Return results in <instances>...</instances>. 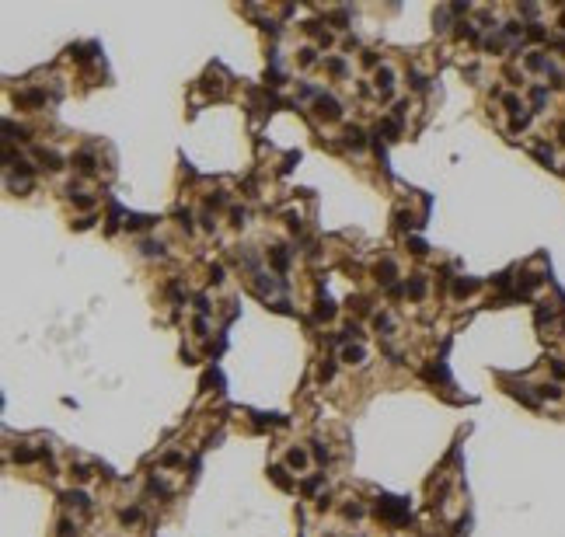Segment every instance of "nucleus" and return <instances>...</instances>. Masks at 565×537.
<instances>
[{"mask_svg": "<svg viewBox=\"0 0 565 537\" xmlns=\"http://www.w3.org/2000/svg\"><path fill=\"white\" fill-rule=\"evenodd\" d=\"M377 516H380V520H387V523H394V527L408 523V499H394V495H384V499L377 502Z\"/></svg>", "mask_w": 565, "mask_h": 537, "instance_id": "nucleus-1", "label": "nucleus"}, {"mask_svg": "<svg viewBox=\"0 0 565 537\" xmlns=\"http://www.w3.org/2000/svg\"><path fill=\"white\" fill-rule=\"evenodd\" d=\"M307 460H311V457H307V450H300V447H290V450H286V464H290L293 471H304V467H307Z\"/></svg>", "mask_w": 565, "mask_h": 537, "instance_id": "nucleus-7", "label": "nucleus"}, {"mask_svg": "<svg viewBox=\"0 0 565 537\" xmlns=\"http://www.w3.org/2000/svg\"><path fill=\"white\" fill-rule=\"evenodd\" d=\"M332 374H335V360H325V363H321V370H318V377H321V381H328Z\"/></svg>", "mask_w": 565, "mask_h": 537, "instance_id": "nucleus-26", "label": "nucleus"}, {"mask_svg": "<svg viewBox=\"0 0 565 537\" xmlns=\"http://www.w3.org/2000/svg\"><path fill=\"white\" fill-rule=\"evenodd\" d=\"M377 279H380V286L394 290V286H398V283H394V279H398V265H394L391 258H384V262L377 265Z\"/></svg>", "mask_w": 565, "mask_h": 537, "instance_id": "nucleus-3", "label": "nucleus"}, {"mask_svg": "<svg viewBox=\"0 0 565 537\" xmlns=\"http://www.w3.org/2000/svg\"><path fill=\"white\" fill-rule=\"evenodd\" d=\"M314 112H318V119H325V122L342 119V105H339L332 94H318V98H314Z\"/></svg>", "mask_w": 565, "mask_h": 537, "instance_id": "nucleus-2", "label": "nucleus"}, {"mask_svg": "<svg viewBox=\"0 0 565 537\" xmlns=\"http://www.w3.org/2000/svg\"><path fill=\"white\" fill-rule=\"evenodd\" d=\"M530 94H534V105H537V108H541V105H544V98H548V91H544V87H534Z\"/></svg>", "mask_w": 565, "mask_h": 537, "instance_id": "nucleus-33", "label": "nucleus"}, {"mask_svg": "<svg viewBox=\"0 0 565 537\" xmlns=\"http://www.w3.org/2000/svg\"><path fill=\"white\" fill-rule=\"evenodd\" d=\"M223 203H227V192H213V196H206V206H210V210L213 206H223Z\"/></svg>", "mask_w": 565, "mask_h": 537, "instance_id": "nucleus-29", "label": "nucleus"}, {"mask_svg": "<svg viewBox=\"0 0 565 537\" xmlns=\"http://www.w3.org/2000/svg\"><path fill=\"white\" fill-rule=\"evenodd\" d=\"M269 258H272V265L282 272V269H286V262H290V251H286L282 244H276V248H269Z\"/></svg>", "mask_w": 565, "mask_h": 537, "instance_id": "nucleus-11", "label": "nucleus"}, {"mask_svg": "<svg viewBox=\"0 0 565 537\" xmlns=\"http://www.w3.org/2000/svg\"><path fill=\"white\" fill-rule=\"evenodd\" d=\"M562 140H565V126H562Z\"/></svg>", "mask_w": 565, "mask_h": 537, "instance_id": "nucleus-44", "label": "nucleus"}, {"mask_svg": "<svg viewBox=\"0 0 565 537\" xmlns=\"http://www.w3.org/2000/svg\"><path fill=\"white\" fill-rule=\"evenodd\" d=\"M346 147H353V150H363V147H366V133H363L359 126H346Z\"/></svg>", "mask_w": 565, "mask_h": 537, "instance_id": "nucleus-6", "label": "nucleus"}, {"mask_svg": "<svg viewBox=\"0 0 565 537\" xmlns=\"http://www.w3.org/2000/svg\"><path fill=\"white\" fill-rule=\"evenodd\" d=\"M311 454H314V460H321V464H325V460H328V447H325V443H314V447H311Z\"/></svg>", "mask_w": 565, "mask_h": 537, "instance_id": "nucleus-30", "label": "nucleus"}, {"mask_svg": "<svg viewBox=\"0 0 565 537\" xmlns=\"http://www.w3.org/2000/svg\"><path fill=\"white\" fill-rule=\"evenodd\" d=\"M335 314H339V307L332 304V300H328V297H325V300H318V304H314V321H332V317H335Z\"/></svg>", "mask_w": 565, "mask_h": 537, "instance_id": "nucleus-5", "label": "nucleus"}, {"mask_svg": "<svg viewBox=\"0 0 565 537\" xmlns=\"http://www.w3.org/2000/svg\"><path fill=\"white\" fill-rule=\"evenodd\" d=\"M73 164L80 174H94V157L91 153H73Z\"/></svg>", "mask_w": 565, "mask_h": 537, "instance_id": "nucleus-10", "label": "nucleus"}, {"mask_svg": "<svg viewBox=\"0 0 565 537\" xmlns=\"http://www.w3.org/2000/svg\"><path fill=\"white\" fill-rule=\"evenodd\" d=\"M14 101H18V105H42V101H46V94H42V91H21Z\"/></svg>", "mask_w": 565, "mask_h": 537, "instance_id": "nucleus-13", "label": "nucleus"}, {"mask_svg": "<svg viewBox=\"0 0 565 537\" xmlns=\"http://www.w3.org/2000/svg\"><path fill=\"white\" fill-rule=\"evenodd\" d=\"M391 87H394V70H391V67H380V70H377V91H380V94H391Z\"/></svg>", "mask_w": 565, "mask_h": 537, "instance_id": "nucleus-8", "label": "nucleus"}, {"mask_svg": "<svg viewBox=\"0 0 565 537\" xmlns=\"http://www.w3.org/2000/svg\"><path fill=\"white\" fill-rule=\"evenodd\" d=\"M286 227H290V230H300V217H297V213H290V217H286Z\"/></svg>", "mask_w": 565, "mask_h": 537, "instance_id": "nucleus-41", "label": "nucleus"}, {"mask_svg": "<svg viewBox=\"0 0 565 537\" xmlns=\"http://www.w3.org/2000/svg\"><path fill=\"white\" fill-rule=\"evenodd\" d=\"M230 224H234V227H241V224H244V210H237V206H234V210H230Z\"/></svg>", "mask_w": 565, "mask_h": 537, "instance_id": "nucleus-34", "label": "nucleus"}, {"mask_svg": "<svg viewBox=\"0 0 565 537\" xmlns=\"http://www.w3.org/2000/svg\"><path fill=\"white\" fill-rule=\"evenodd\" d=\"M450 7H436V14H433V21H436V32H443V28H450Z\"/></svg>", "mask_w": 565, "mask_h": 537, "instance_id": "nucleus-14", "label": "nucleus"}, {"mask_svg": "<svg viewBox=\"0 0 565 537\" xmlns=\"http://www.w3.org/2000/svg\"><path fill=\"white\" fill-rule=\"evenodd\" d=\"M126 227H154V217H143V213H133V217H126Z\"/></svg>", "mask_w": 565, "mask_h": 537, "instance_id": "nucleus-16", "label": "nucleus"}, {"mask_svg": "<svg viewBox=\"0 0 565 537\" xmlns=\"http://www.w3.org/2000/svg\"><path fill=\"white\" fill-rule=\"evenodd\" d=\"M405 293L419 300V297H422V293H426V279H422V276H412V279L405 283Z\"/></svg>", "mask_w": 565, "mask_h": 537, "instance_id": "nucleus-12", "label": "nucleus"}, {"mask_svg": "<svg viewBox=\"0 0 565 537\" xmlns=\"http://www.w3.org/2000/svg\"><path fill=\"white\" fill-rule=\"evenodd\" d=\"M502 105H506V112H513V115H523V112H520V108H523V101H520L516 94H506V98H502Z\"/></svg>", "mask_w": 565, "mask_h": 537, "instance_id": "nucleus-20", "label": "nucleus"}, {"mask_svg": "<svg viewBox=\"0 0 565 537\" xmlns=\"http://www.w3.org/2000/svg\"><path fill=\"white\" fill-rule=\"evenodd\" d=\"M527 39H534V42H541V39H548V32L541 28V25H530L527 28Z\"/></svg>", "mask_w": 565, "mask_h": 537, "instance_id": "nucleus-25", "label": "nucleus"}, {"mask_svg": "<svg viewBox=\"0 0 565 537\" xmlns=\"http://www.w3.org/2000/svg\"><path fill=\"white\" fill-rule=\"evenodd\" d=\"M122 520H126V523H136V520H140V509H126Z\"/></svg>", "mask_w": 565, "mask_h": 537, "instance_id": "nucleus-39", "label": "nucleus"}, {"mask_svg": "<svg viewBox=\"0 0 565 537\" xmlns=\"http://www.w3.org/2000/svg\"><path fill=\"white\" fill-rule=\"evenodd\" d=\"M325 67H328V70H332V74H346V63H342V60H328V63H325Z\"/></svg>", "mask_w": 565, "mask_h": 537, "instance_id": "nucleus-32", "label": "nucleus"}, {"mask_svg": "<svg viewBox=\"0 0 565 537\" xmlns=\"http://www.w3.org/2000/svg\"><path fill=\"white\" fill-rule=\"evenodd\" d=\"M314 60H318V49H314V46H304V49H300V67H311Z\"/></svg>", "mask_w": 565, "mask_h": 537, "instance_id": "nucleus-22", "label": "nucleus"}, {"mask_svg": "<svg viewBox=\"0 0 565 537\" xmlns=\"http://www.w3.org/2000/svg\"><path fill=\"white\" fill-rule=\"evenodd\" d=\"M457 39H471V42L478 39V32L471 28V21H457Z\"/></svg>", "mask_w": 565, "mask_h": 537, "instance_id": "nucleus-19", "label": "nucleus"}, {"mask_svg": "<svg viewBox=\"0 0 565 537\" xmlns=\"http://www.w3.org/2000/svg\"><path fill=\"white\" fill-rule=\"evenodd\" d=\"M269 474H272V481H276L279 488H293V481L286 478V467H269Z\"/></svg>", "mask_w": 565, "mask_h": 537, "instance_id": "nucleus-17", "label": "nucleus"}, {"mask_svg": "<svg viewBox=\"0 0 565 537\" xmlns=\"http://www.w3.org/2000/svg\"><path fill=\"white\" fill-rule=\"evenodd\" d=\"M342 513H346V516H349V520H359V516H363V513H366V509H363V506H359V502H349V506H346V509H342Z\"/></svg>", "mask_w": 565, "mask_h": 537, "instance_id": "nucleus-24", "label": "nucleus"}, {"mask_svg": "<svg viewBox=\"0 0 565 537\" xmlns=\"http://www.w3.org/2000/svg\"><path fill=\"white\" fill-rule=\"evenodd\" d=\"M35 157H39V160H42V164H46L49 171H60V167H63V157H60V153H56V150H46V147H35Z\"/></svg>", "mask_w": 565, "mask_h": 537, "instance_id": "nucleus-4", "label": "nucleus"}, {"mask_svg": "<svg viewBox=\"0 0 565 537\" xmlns=\"http://www.w3.org/2000/svg\"><path fill=\"white\" fill-rule=\"evenodd\" d=\"M475 286H478L475 279H464V276H461V279H454V297H468Z\"/></svg>", "mask_w": 565, "mask_h": 537, "instance_id": "nucleus-15", "label": "nucleus"}, {"mask_svg": "<svg viewBox=\"0 0 565 537\" xmlns=\"http://www.w3.org/2000/svg\"><path fill=\"white\" fill-rule=\"evenodd\" d=\"M175 464H182V454H175V450L161 457V467H175Z\"/></svg>", "mask_w": 565, "mask_h": 537, "instance_id": "nucleus-31", "label": "nucleus"}, {"mask_svg": "<svg viewBox=\"0 0 565 537\" xmlns=\"http://www.w3.org/2000/svg\"><path fill=\"white\" fill-rule=\"evenodd\" d=\"M140 248H143V255H150V258H154V255H157V258L164 255V244H161V241H143Z\"/></svg>", "mask_w": 565, "mask_h": 537, "instance_id": "nucleus-21", "label": "nucleus"}, {"mask_svg": "<svg viewBox=\"0 0 565 537\" xmlns=\"http://www.w3.org/2000/svg\"><path fill=\"white\" fill-rule=\"evenodd\" d=\"M73 474H77V478H80V481H87V478H91V471H87V467H84V464H77V467H73Z\"/></svg>", "mask_w": 565, "mask_h": 537, "instance_id": "nucleus-38", "label": "nucleus"}, {"mask_svg": "<svg viewBox=\"0 0 565 537\" xmlns=\"http://www.w3.org/2000/svg\"><path fill=\"white\" fill-rule=\"evenodd\" d=\"M196 307H199V314H210V300L206 297H196Z\"/></svg>", "mask_w": 565, "mask_h": 537, "instance_id": "nucleus-42", "label": "nucleus"}, {"mask_svg": "<svg viewBox=\"0 0 565 537\" xmlns=\"http://www.w3.org/2000/svg\"><path fill=\"white\" fill-rule=\"evenodd\" d=\"M210 279L213 283H223V265H210Z\"/></svg>", "mask_w": 565, "mask_h": 537, "instance_id": "nucleus-36", "label": "nucleus"}, {"mask_svg": "<svg viewBox=\"0 0 565 537\" xmlns=\"http://www.w3.org/2000/svg\"><path fill=\"white\" fill-rule=\"evenodd\" d=\"M73 206H80V210H91L94 206V196H70Z\"/></svg>", "mask_w": 565, "mask_h": 537, "instance_id": "nucleus-27", "label": "nucleus"}, {"mask_svg": "<svg viewBox=\"0 0 565 537\" xmlns=\"http://www.w3.org/2000/svg\"><path fill=\"white\" fill-rule=\"evenodd\" d=\"M373 328H377V331H384V335H391V328H394V321H391L387 314H373Z\"/></svg>", "mask_w": 565, "mask_h": 537, "instance_id": "nucleus-18", "label": "nucleus"}, {"mask_svg": "<svg viewBox=\"0 0 565 537\" xmlns=\"http://www.w3.org/2000/svg\"><path fill=\"white\" fill-rule=\"evenodd\" d=\"M408 84H412L415 91H426V77L422 74H412V77H408Z\"/></svg>", "mask_w": 565, "mask_h": 537, "instance_id": "nucleus-35", "label": "nucleus"}, {"mask_svg": "<svg viewBox=\"0 0 565 537\" xmlns=\"http://www.w3.org/2000/svg\"><path fill=\"white\" fill-rule=\"evenodd\" d=\"M178 224H182V230L189 234V230H192V213H189V210H178Z\"/></svg>", "mask_w": 565, "mask_h": 537, "instance_id": "nucleus-28", "label": "nucleus"}, {"mask_svg": "<svg viewBox=\"0 0 565 537\" xmlns=\"http://www.w3.org/2000/svg\"><path fill=\"white\" fill-rule=\"evenodd\" d=\"M91 224H94V217H80V220H77L73 227H77V230H87V227H91Z\"/></svg>", "mask_w": 565, "mask_h": 537, "instance_id": "nucleus-40", "label": "nucleus"}, {"mask_svg": "<svg viewBox=\"0 0 565 537\" xmlns=\"http://www.w3.org/2000/svg\"><path fill=\"white\" fill-rule=\"evenodd\" d=\"M380 60H377V53H363V67H377Z\"/></svg>", "mask_w": 565, "mask_h": 537, "instance_id": "nucleus-37", "label": "nucleus"}, {"mask_svg": "<svg viewBox=\"0 0 565 537\" xmlns=\"http://www.w3.org/2000/svg\"><path fill=\"white\" fill-rule=\"evenodd\" d=\"M199 220H203V227H206V230H213V227H216V220H213L210 213H203V217H199Z\"/></svg>", "mask_w": 565, "mask_h": 537, "instance_id": "nucleus-43", "label": "nucleus"}, {"mask_svg": "<svg viewBox=\"0 0 565 537\" xmlns=\"http://www.w3.org/2000/svg\"><path fill=\"white\" fill-rule=\"evenodd\" d=\"M342 360H346V363H363V360H366V349H363L359 342H356V345H342Z\"/></svg>", "mask_w": 565, "mask_h": 537, "instance_id": "nucleus-9", "label": "nucleus"}, {"mask_svg": "<svg viewBox=\"0 0 565 537\" xmlns=\"http://www.w3.org/2000/svg\"><path fill=\"white\" fill-rule=\"evenodd\" d=\"M67 502H70V506H80V509H87V506H91L84 492H67Z\"/></svg>", "mask_w": 565, "mask_h": 537, "instance_id": "nucleus-23", "label": "nucleus"}]
</instances>
